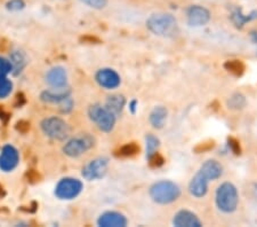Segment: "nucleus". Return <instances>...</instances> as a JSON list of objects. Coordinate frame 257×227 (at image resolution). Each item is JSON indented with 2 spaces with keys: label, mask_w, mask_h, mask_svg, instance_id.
<instances>
[{
  "label": "nucleus",
  "mask_w": 257,
  "mask_h": 227,
  "mask_svg": "<svg viewBox=\"0 0 257 227\" xmlns=\"http://www.w3.org/2000/svg\"><path fill=\"white\" fill-rule=\"evenodd\" d=\"M147 28L153 35L160 37H175L178 34V24L172 14L156 13L147 20Z\"/></svg>",
  "instance_id": "nucleus-1"
},
{
  "label": "nucleus",
  "mask_w": 257,
  "mask_h": 227,
  "mask_svg": "<svg viewBox=\"0 0 257 227\" xmlns=\"http://www.w3.org/2000/svg\"><path fill=\"white\" fill-rule=\"evenodd\" d=\"M149 194L156 203L171 204L181 196V188L173 181L161 180L151 186Z\"/></svg>",
  "instance_id": "nucleus-2"
},
{
  "label": "nucleus",
  "mask_w": 257,
  "mask_h": 227,
  "mask_svg": "<svg viewBox=\"0 0 257 227\" xmlns=\"http://www.w3.org/2000/svg\"><path fill=\"white\" fill-rule=\"evenodd\" d=\"M87 114H88L90 121L96 125L99 131L110 133L114 129L117 117L105 106L99 105V103L90 105L87 109Z\"/></svg>",
  "instance_id": "nucleus-3"
},
{
  "label": "nucleus",
  "mask_w": 257,
  "mask_h": 227,
  "mask_svg": "<svg viewBox=\"0 0 257 227\" xmlns=\"http://www.w3.org/2000/svg\"><path fill=\"white\" fill-rule=\"evenodd\" d=\"M217 208L225 213H231L237 210L239 195L235 186L231 183H223L218 186L215 196Z\"/></svg>",
  "instance_id": "nucleus-4"
},
{
  "label": "nucleus",
  "mask_w": 257,
  "mask_h": 227,
  "mask_svg": "<svg viewBox=\"0 0 257 227\" xmlns=\"http://www.w3.org/2000/svg\"><path fill=\"white\" fill-rule=\"evenodd\" d=\"M96 143V140L89 133H80L69 139L68 141L64 143L62 152L63 154L71 159L80 158L81 155H84L85 153L92 149Z\"/></svg>",
  "instance_id": "nucleus-5"
},
{
  "label": "nucleus",
  "mask_w": 257,
  "mask_h": 227,
  "mask_svg": "<svg viewBox=\"0 0 257 227\" xmlns=\"http://www.w3.org/2000/svg\"><path fill=\"white\" fill-rule=\"evenodd\" d=\"M40 129L46 137L57 141H64L70 135V126L63 118L51 116L40 122Z\"/></svg>",
  "instance_id": "nucleus-6"
},
{
  "label": "nucleus",
  "mask_w": 257,
  "mask_h": 227,
  "mask_svg": "<svg viewBox=\"0 0 257 227\" xmlns=\"http://www.w3.org/2000/svg\"><path fill=\"white\" fill-rule=\"evenodd\" d=\"M82 189H84V184L81 183V180L72 177H65L56 184L54 194L59 200L69 201L79 196Z\"/></svg>",
  "instance_id": "nucleus-7"
},
{
  "label": "nucleus",
  "mask_w": 257,
  "mask_h": 227,
  "mask_svg": "<svg viewBox=\"0 0 257 227\" xmlns=\"http://www.w3.org/2000/svg\"><path fill=\"white\" fill-rule=\"evenodd\" d=\"M110 160L107 158H96L94 160H90L88 163H86L81 169V176L84 179L88 181L93 180H99L104 178L107 173V169H109Z\"/></svg>",
  "instance_id": "nucleus-8"
},
{
  "label": "nucleus",
  "mask_w": 257,
  "mask_h": 227,
  "mask_svg": "<svg viewBox=\"0 0 257 227\" xmlns=\"http://www.w3.org/2000/svg\"><path fill=\"white\" fill-rule=\"evenodd\" d=\"M20 162V154L12 144H5L0 152V170L11 172L18 167Z\"/></svg>",
  "instance_id": "nucleus-9"
},
{
  "label": "nucleus",
  "mask_w": 257,
  "mask_h": 227,
  "mask_svg": "<svg viewBox=\"0 0 257 227\" xmlns=\"http://www.w3.org/2000/svg\"><path fill=\"white\" fill-rule=\"evenodd\" d=\"M95 82L103 89L113 90L118 88L121 80L115 70L111 68H102L95 73Z\"/></svg>",
  "instance_id": "nucleus-10"
},
{
  "label": "nucleus",
  "mask_w": 257,
  "mask_h": 227,
  "mask_svg": "<svg viewBox=\"0 0 257 227\" xmlns=\"http://www.w3.org/2000/svg\"><path fill=\"white\" fill-rule=\"evenodd\" d=\"M210 13L200 5H191L186 10V22L190 27H202L209 22Z\"/></svg>",
  "instance_id": "nucleus-11"
},
{
  "label": "nucleus",
  "mask_w": 257,
  "mask_h": 227,
  "mask_svg": "<svg viewBox=\"0 0 257 227\" xmlns=\"http://www.w3.org/2000/svg\"><path fill=\"white\" fill-rule=\"evenodd\" d=\"M45 80L52 89H63L68 86V73H66V70L60 65L49 69L45 76Z\"/></svg>",
  "instance_id": "nucleus-12"
},
{
  "label": "nucleus",
  "mask_w": 257,
  "mask_h": 227,
  "mask_svg": "<svg viewBox=\"0 0 257 227\" xmlns=\"http://www.w3.org/2000/svg\"><path fill=\"white\" fill-rule=\"evenodd\" d=\"M127 224V218L117 211L103 212L97 219V226L99 227H125Z\"/></svg>",
  "instance_id": "nucleus-13"
},
{
  "label": "nucleus",
  "mask_w": 257,
  "mask_h": 227,
  "mask_svg": "<svg viewBox=\"0 0 257 227\" xmlns=\"http://www.w3.org/2000/svg\"><path fill=\"white\" fill-rule=\"evenodd\" d=\"M71 97V90L68 86L63 89H51L40 93V100L45 103L60 105L66 98Z\"/></svg>",
  "instance_id": "nucleus-14"
},
{
  "label": "nucleus",
  "mask_w": 257,
  "mask_h": 227,
  "mask_svg": "<svg viewBox=\"0 0 257 227\" xmlns=\"http://www.w3.org/2000/svg\"><path fill=\"white\" fill-rule=\"evenodd\" d=\"M173 225L176 227H201L202 222L193 212L189 210H181L174 216Z\"/></svg>",
  "instance_id": "nucleus-15"
},
{
  "label": "nucleus",
  "mask_w": 257,
  "mask_h": 227,
  "mask_svg": "<svg viewBox=\"0 0 257 227\" xmlns=\"http://www.w3.org/2000/svg\"><path fill=\"white\" fill-rule=\"evenodd\" d=\"M208 183L209 180L206 179L200 172H197L194 175L189 184V192L192 196L197 197V199H201L204 197L207 192H208Z\"/></svg>",
  "instance_id": "nucleus-16"
},
{
  "label": "nucleus",
  "mask_w": 257,
  "mask_h": 227,
  "mask_svg": "<svg viewBox=\"0 0 257 227\" xmlns=\"http://www.w3.org/2000/svg\"><path fill=\"white\" fill-rule=\"evenodd\" d=\"M199 172H200L206 179H208L210 181V180L218 179L219 177L222 176L223 168H222V165L217 162V161L208 160L201 165Z\"/></svg>",
  "instance_id": "nucleus-17"
},
{
  "label": "nucleus",
  "mask_w": 257,
  "mask_h": 227,
  "mask_svg": "<svg viewBox=\"0 0 257 227\" xmlns=\"http://www.w3.org/2000/svg\"><path fill=\"white\" fill-rule=\"evenodd\" d=\"M10 61L12 65H13L12 73H13L14 76H19L20 73L26 69L29 62L27 54L23 51H21V49H13V51L11 52Z\"/></svg>",
  "instance_id": "nucleus-18"
},
{
  "label": "nucleus",
  "mask_w": 257,
  "mask_h": 227,
  "mask_svg": "<svg viewBox=\"0 0 257 227\" xmlns=\"http://www.w3.org/2000/svg\"><path fill=\"white\" fill-rule=\"evenodd\" d=\"M104 106L115 117H118L121 115L123 108H125L126 98L121 96V94H112V96H109L106 98Z\"/></svg>",
  "instance_id": "nucleus-19"
},
{
  "label": "nucleus",
  "mask_w": 257,
  "mask_h": 227,
  "mask_svg": "<svg viewBox=\"0 0 257 227\" xmlns=\"http://www.w3.org/2000/svg\"><path fill=\"white\" fill-rule=\"evenodd\" d=\"M167 115H168V111L165 107L163 106L155 107L150 113L149 121H150V124L155 127V129H163L166 119H167Z\"/></svg>",
  "instance_id": "nucleus-20"
},
{
  "label": "nucleus",
  "mask_w": 257,
  "mask_h": 227,
  "mask_svg": "<svg viewBox=\"0 0 257 227\" xmlns=\"http://www.w3.org/2000/svg\"><path fill=\"white\" fill-rule=\"evenodd\" d=\"M141 148L136 142H128L123 144L119 148V149L115 152V156L118 158H133V156H136L140 154Z\"/></svg>",
  "instance_id": "nucleus-21"
},
{
  "label": "nucleus",
  "mask_w": 257,
  "mask_h": 227,
  "mask_svg": "<svg viewBox=\"0 0 257 227\" xmlns=\"http://www.w3.org/2000/svg\"><path fill=\"white\" fill-rule=\"evenodd\" d=\"M230 19L232 23L234 24V27L237 29H242L244 24L247 23V15L242 13L241 7H233L231 11Z\"/></svg>",
  "instance_id": "nucleus-22"
},
{
  "label": "nucleus",
  "mask_w": 257,
  "mask_h": 227,
  "mask_svg": "<svg viewBox=\"0 0 257 227\" xmlns=\"http://www.w3.org/2000/svg\"><path fill=\"white\" fill-rule=\"evenodd\" d=\"M224 68L227 71L233 73L234 76L240 77L244 72V64L240 60H229L224 63Z\"/></svg>",
  "instance_id": "nucleus-23"
},
{
  "label": "nucleus",
  "mask_w": 257,
  "mask_h": 227,
  "mask_svg": "<svg viewBox=\"0 0 257 227\" xmlns=\"http://www.w3.org/2000/svg\"><path fill=\"white\" fill-rule=\"evenodd\" d=\"M145 143H147V158H150L151 155L155 154L160 146L159 139L153 134H148L145 137Z\"/></svg>",
  "instance_id": "nucleus-24"
},
{
  "label": "nucleus",
  "mask_w": 257,
  "mask_h": 227,
  "mask_svg": "<svg viewBox=\"0 0 257 227\" xmlns=\"http://www.w3.org/2000/svg\"><path fill=\"white\" fill-rule=\"evenodd\" d=\"M244 106H246V99H244L242 94L240 93L233 94V96L229 99V101H227V107L231 109H242Z\"/></svg>",
  "instance_id": "nucleus-25"
},
{
  "label": "nucleus",
  "mask_w": 257,
  "mask_h": 227,
  "mask_svg": "<svg viewBox=\"0 0 257 227\" xmlns=\"http://www.w3.org/2000/svg\"><path fill=\"white\" fill-rule=\"evenodd\" d=\"M13 83L8 80L7 76L0 77V99H6L12 93Z\"/></svg>",
  "instance_id": "nucleus-26"
},
{
  "label": "nucleus",
  "mask_w": 257,
  "mask_h": 227,
  "mask_svg": "<svg viewBox=\"0 0 257 227\" xmlns=\"http://www.w3.org/2000/svg\"><path fill=\"white\" fill-rule=\"evenodd\" d=\"M6 10L8 12H20L26 8V2L24 0H8L6 3Z\"/></svg>",
  "instance_id": "nucleus-27"
},
{
  "label": "nucleus",
  "mask_w": 257,
  "mask_h": 227,
  "mask_svg": "<svg viewBox=\"0 0 257 227\" xmlns=\"http://www.w3.org/2000/svg\"><path fill=\"white\" fill-rule=\"evenodd\" d=\"M12 70H13V65H12L10 59L0 56V77L7 76L8 73L12 72Z\"/></svg>",
  "instance_id": "nucleus-28"
},
{
  "label": "nucleus",
  "mask_w": 257,
  "mask_h": 227,
  "mask_svg": "<svg viewBox=\"0 0 257 227\" xmlns=\"http://www.w3.org/2000/svg\"><path fill=\"white\" fill-rule=\"evenodd\" d=\"M148 161H149V165L153 169H158L165 164V159L159 154L158 152H156L155 154L150 156V158H148Z\"/></svg>",
  "instance_id": "nucleus-29"
},
{
  "label": "nucleus",
  "mask_w": 257,
  "mask_h": 227,
  "mask_svg": "<svg viewBox=\"0 0 257 227\" xmlns=\"http://www.w3.org/2000/svg\"><path fill=\"white\" fill-rule=\"evenodd\" d=\"M79 2L84 4V5L97 11L103 10L107 5V0H79Z\"/></svg>",
  "instance_id": "nucleus-30"
},
{
  "label": "nucleus",
  "mask_w": 257,
  "mask_h": 227,
  "mask_svg": "<svg viewBox=\"0 0 257 227\" xmlns=\"http://www.w3.org/2000/svg\"><path fill=\"white\" fill-rule=\"evenodd\" d=\"M72 109H73V100H72L71 97L66 98L64 101H62L60 103V111L62 114L66 115V114L71 113Z\"/></svg>",
  "instance_id": "nucleus-31"
},
{
  "label": "nucleus",
  "mask_w": 257,
  "mask_h": 227,
  "mask_svg": "<svg viewBox=\"0 0 257 227\" xmlns=\"http://www.w3.org/2000/svg\"><path fill=\"white\" fill-rule=\"evenodd\" d=\"M30 129H31V124L30 122L26 121V119H21V121L16 122L15 124V130L22 134L28 133V132L30 131Z\"/></svg>",
  "instance_id": "nucleus-32"
},
{
  "label": "nucleus",
  "mask_w": 257,
  "mask_h": 227,
  "mask_svg": "<svg viewBox=\"0 0 257 227\" xmlns=\"http://www.w3.org/2000/svg\"><path fill=\"white\" fill-rule=\"evenodd\" d=\"M27 179L30 184H37L39 183V181L41 180V175L40 173L37 171V170H33V169H30V170L27 171Z\"/></svg>",
  "instance_id": "nucleus-33"
},
{
  "label": "nucleus",
  "mask_w": 257,
  "mask_h": 227,
  "mask_svg": "<svg viewBox=\"0 0 257 227\" xmlns=\"http://www.w3.org/2000/svg\"><path fill=\"white\" fill-rule=\"evenodd\" d=\"M229 147L230 149L234 153L235 155H239L240 152H241V149H240V144H239V141L238 140H235L234 138H229Z\"/></svg>",
  "instance_id": "nucleus-34"
},
{
  "label": "nucleus",
  "mask_w": 257,
  "mask_h": 227,
  "mask_svg": "<svg viewBox=\"0 0 257 227\" xmlns=\"http://www.w3.org/2000/svg\"><path fill=\"white\" fill-rule=\"evenodd\" d=\"M26 102H27V99L23 93L16 94L15 103H14V106L16 107V108H21V107H23L24 105H26Z\"/></svg>",
  "instance_id": "nucleus-35"
},
{
  "label": "nucleus",
  "mask_w": 257,
  "mask_h": 227,
  "mask_svg": "<svg viewBox=\"0 0 257 227\" xmlns=\"http://www.w3.org/2000/svg\"><path fill=\"white\" fill-rule=\"evenodd\" d=\"M80 40L82 41V43H86V44H101L102 43L101 39H98L97 37H92V36L81 37Z\"/></svg>",
  "instance_id": "nucleus-36"
},
{
  "label": "nucleus",
  "mask_w": 257,
  "mask_h": 227,
  "mask_svg": "<svg viewBox=\"0 0 257 227\" xmlns=\"http://www.w3.org/2000/svg\"><path fill=\"white\" fill-rule=\"evenodd\" d=\"M10 117H11V115L6 113V111L4 110L3 107L0 106V121H3L4 123L6 124L8 122V119H10Z\"/></svg>",
  "instance_id": "nucleus-37"
},
{
  "label": "nucleus",
  "mask_w": 257,
  "mask_h": 227,
  "mask_svg": "<svg viewBox=\"0 0 257 227\" xmlns=\"http://www.w3.org/2000/svg\"><path fill=\"white\" fill-rule=\"evenodd\" d=\"M136 109H138V101L136 100H132L130 102V110L132 114H135L136 113Z\"/></svg>",
  "instance_id": "nucleus-38"
},
{
  "label": "nucleus",
  "mask_w": 257,
  "mask_h": 227,
  "mask_svg": "<svg viewBox=\"0 0 257 227\" xmlns=\"http://www.w3.org/2000/svg\"><path fill=\"white\" fill-rule=\"evenodd\" d=\"M257 20V11H252L249 14H247V22Z\"/></svg>",
  "instance_id": "nucleus-39"
},
{
  "label": "nucleus",
  "mask_w": 257,
  "mask_h": 227,
  "mask_svg": "<svg viewBox=\"0 0 257 227\" xmlns=\"http://www.w3.org/2000/svg\"><path fill=\"white\" fill-rule=\"evenodd\" d=\"M6 189L4 188V186L0 184V199H4V197L6 196Z\"/></svg>",
  "instance_id": "nucleus-40"
},
{
  "label": "nucleus",
  "mask_w": 257,
  "mask_h": 227,
  "mask_svg": "<svg viewBox=\"0 0 257 227\" xmlns=\"http://www.w3.org/2000/svg\"><path fill=\"white\" fill-rule=\"evenodd\" d=\"M250 38L254 43H257V30H252L250 31Z\"/></svg>",
  "instance_id": "nucleus-41"
}]
</instances>
